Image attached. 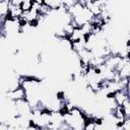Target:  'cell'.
Here are the masks:
<instances>
[{"instance_id":"3","label":"cell","mask_w":130,"mask_h":130,"mask_svg":"<svg viewBox=\"0 0 130 130\" xmlns=\"http://www.w3.org/2000/svg\"><path fill=\"white\" fill-rule=\"evenodd\" d=\"M51 10L58 11L62 7V1L61 0H45L43 1Z\"/></svg>"},{"instance_id":"5","label":"cell","mask_w":130,"mask_h":130,"mask_svg":"<svg viewBox=\"0 0 130 130\" xmlns=\"http://www.w3.org/2000/svg\"><path fill=\"white\" fill-rule=\"evenodd\" d=\"M118 73H119L120 78H129V75H130V62L126 63Z\"/></svg>"},{"instance_id":"7","label":"cell","mask_w":130,"mask_h":130,"mask_svg":"<svg viewBox=\"0 0 130 130\" xmlns=\"http://www.w3.org/2000/svg\"><path fill=\"white\" fill-rule=\"evenodd\" d=\"M49 130H59V128H49Z\"/></svg>"},{"instance_id":"4","label":"cell","mask_w":130,"mask_h":130,"mask_svg":"<svg viewBox=\"0 0 130 130\" xmlns=\"http://www.w3.org/2000/svg\"><path fill=\"white\" fill-rule=\"evenodd\" d=\"M9 13V1L0 0V17L7 18Z\"/></svg>"},{"instance_id":"6","label":"cell","mask_w":130,"mask_h":130,"mask_svg":"<svg viewBox=\"0 0 130 130\" xmlns=\"http://www.w3.org/2000/svg\"><path fill=\"white\" fill-rule=\"evenodd\" d=\"M31 6H32V1L31 0H22L21 4H20V9L22 10V12L29 11L31 9Z\"/></svg>"},{"instance_id":"2","label":"cell","mask_w":130,"mask_h":130,"mask_svg":"<svg viewBox=\"0 0 130 130\" xmlns=\"http://www.w3.org/2000/svg\"><path fill=\"white\" fill-rule=\"evenodd\" d=\"M113 98H114V100H115V102L117 103L118 106H122V104L127 99H129V95L126 94L123 90H119V91H116L115 93H113Z\"/></svg>"},{"instance_id":"1","label":"cell","mask_w":130,"mask_h":130,"mask_svg":"<svg viewBox=\"0 0 130 130\" xmlns=\"http://www.w3.org/2000/svg\"><path fill=\"white\" fill-rule=\"evenodd\" d=\"M6 98L8 99V101L13 102L25 100V90L20 86L13 91H6Z\"/></svg>"}]
</instances>
